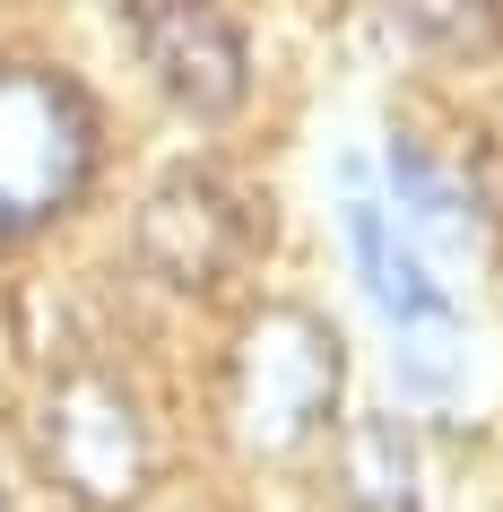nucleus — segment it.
<instances>
[{
  "mask_svg": "<svg viewBox=\"0 0 503 512\" xmlns=\"http://www.w3.org/2000/svg\"><path fill=\"white\" fill-rule=\"evenodd\" d=\"M347 391V348L313 304H261L226 348V434L252 460H295Z\"/></svg>",
  "mask_w": 503,
  "mask_h": 512,
  "instance_id": "obj_1",
  "label": "nucleus"
},
{
  "mask_svg": "<svg viewBox=\"0 0 503 512\" xmlns=\"http://www.w3.org/2000/svg\"><path fill=\"white\" fill-rule=\"evenodd\" d=\"M96 96L70 70L0 61V243H27L96 191Z\"/></svg>",
  "mask_w": 503,
  "mask_h": 512,
  "instance_id": "obj_2",
  "label": "nucleus"
},
{
  "mask_svg": "<svg viewBox=\"0 0 503 512\" xmlns=\"http://www.w3.org/2000/svg\"><path fill=\"white\" fill-rule=\"evenodd\" d=\"M35 469L79 512H131L148 495V478H157V434H148L139 400L113 374L79 365L35 408Z\"/></svg>",
  "mask_w": 503,
  "mask_h": 512,
  "instance_id": "obj_3",
  "label": "nucleus"
},
{
  "mask_svg": "<svg viewBox=\"0 0 503 512\" xmlns=\"http://www.w3.org/2000/svg\"><path fill=\"white\" fill-rule=\"evenodd\" d=\"M131 252H139V270L165 278L174 296H217L226 278L252 270V252H261V209H252V191H243L235 174H217V165H174L165 183L139 191Z\"/></svg>",
  "mask_w": 503,
  "mask_h": 512,
  "instance_id": "obj_4",
  "label": "nucleus"
},
{
  "mask_svg": "<svg viewBox=\"0 0 503 512\" xmlns=\"http://www.w3.org/2000/svg\"><path fill=\"white\" fill-rule=\"evenodd\" d=\"M139 53H148V79L165 87V105L191 122H226L252 96V44L217 0H157L139 18Z\"/></svg>",
  "mask_w": 503,
  "mask_h": 512,
  "instance_id": "obj_5",
  "label": "nucleus"
},
{
  "mask_svg": "<svg viewBox=\"0 0 503 512\" xmlns=\"http://www.w3.org/2000/svg\"><path fill=\"white\" fill-rule=\"evenodd\" d=\"M339 495H347V512H425L417 434L399 417H356L339 434Z\"/></svg>",
  "mask_w": 503,
  "mask_h": 512,
  "instance_id": "obj_6",
  "label": "nucleus"
},
{
  "mask_svg": "<svg viewBox=\"0 0 503 512\" xmlns=\"http://www.w3.org/2000/svg\"><path fill=\"white\" fill-rule=\"evenodd\" d=\"M399 18L417 44H443V53H495L503 44V9H486V0H399Z\"/></svg>",
  "mask_w": 503,
  "mask_h": 512,
  "instance_id": "obj_7",
  "label": "nucleus"
},
{
  "mask_svg": "<svg viewBox=\"0 0 503 512\" xmlns=\"http://www.w3.org/2000/svg\"><path fill=\"white\" fill-rule=\"evenodd\" d=\"M486 9H503V0H486Z\"/></svg>",
  "mask_w": 503,
  "mask_h": 512,
  "instance_id": "obj_8",
  "label": "nucleus"
},
{
  "mask_svg": "<svg viewBox=\"0 0 503 512\" xmlns=\"http://www.w3.org/2000/svg\"><path fill=\"white\" fill-rule=\"evenodd\" d=\"M0 512H9V495H0Z\"/></svg>",
  "mask_w": 503,
  "mask_h": 512,
  "instance_id": "obj_9",
  "label": "nucleus"
}]
</instances>
